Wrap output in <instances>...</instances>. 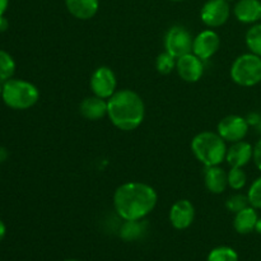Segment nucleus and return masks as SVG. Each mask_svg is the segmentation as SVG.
I'll return each instance as SVG.
<instances>
[{"label":"nucleus","instance_id":"obj_1","mask_svg":"<svg viewBox=\"0 0 261 261\" xmlns=\"http://www.w3.org/2000/svg\"><path fill=\"white\" fill-rule=\"evenodd\" d=\"M114 208L122 221H142L154 211L158 194L149 184L127 181L115 190Z\"/></svg>","mask_w":261,"mask_h":261},{"label":"nucleus","instance_id":"obj_2","mask_svg":"<svg viewBox=\"0 0 261 261\" xmlns=\"http://www.w3.org/2000/svg\"><path fill=\"white\" fill-rule=\"evenodd\" d=\"M107 117L121 132H133L144 121L145 105L133 89H120L107 99Z\"/></svg>","mask_w":261,"mask_h":261},{"label":"nucleus","instance_id":"obj_3","mask_svg":"<svg viewBox=\"0 0 261 261\" xmlns=\"http://www.w3.org/2000/svg\"><path fill=\"white\" fill-rule=\"evenodd\" d=\"M226 140L213 132H201L191 140V150L196 160L205 167L221 166L226 161L227 144Z\"/></svg>","mask_w":261,"mask_h":261},{"label":"nucleus","instance_id":"obj_4","mask_svg":"<svg viewBox=\"0 0 261 261\" xmlns=\"http://www.w3.org/2000/svg\"><path fill=\"white\" fill-rule=\"evenodd\" d=\"M2 98L13 110H28L40 99V91L31 82L24 79H9L4 82Z\"/></svg>","mask_w":261,"mask_h":261},{"label":"nucleus","instance_id":"obj_5","mask_svg":"<svg viewBox=\"0 0 261 261\" xmlns=\"http://www.w3.org/2000/svg\"><path fill=\"white\" fill-rule=\"evenodd\" d=\"M233 83L240 87H254L261 83V58L252 53L237 56L229 69Z\"/></svg>","mask_w":261,"mask_h":261},{"label":"nucleus","instance_id":"obj_6","mask_svg":"<svg viewBox=\"0 0 261 261\" xmlns=\"http://www.w3.org/2000/svg\"><path fill=\"white\" fill-rule=\"evenodd\" d=\"M193 42L194 37L189 32V30H186L182 25H172L166 32L165 41H163L165 51H167L176 59L193 53Z\"/></svg>","mask_w":261,"mask_h":261},{"label":"nucleus","instance_id":"obj_7","mask_svg":"<svg viewBox=\"0 0 261 261\" xmlns=\"http://www.w3.org/2000/svg\"><path fill=\"white\" fill-rule=\"evenodd\" d=\"M89 87L94 96L101 97L103 99L111 98L117 91L116 74L109 66H98L92 73L91 79H89Z\"/></svg>","mask_w":261,"mask_h":261},{"label":"nucleus","instance_id":"obj_8","mask_svg":"<svg viewBox=\"0 0 261 261\" xmlns=\"http://www.w3.org/2000/svg\"><path fill=\"white\" fill-rule=\"evenodd\" d=\"M231 17L228 0H208L200 10V19L206 27L218 28L226 24Z\"/></svg>","mask_w":261,"mask_h":261},{"label":"nucleus","instance_id":"obj_9","mask_svg":"<svg viewBox=\"0 0 261 261\" xmlns=\"http://www.w3.org/2000/svg\"><path fill=\"white\" fill-rule=\"evenodd\" d=\"M250 125L246 117L240 115H228L217 125V133L227 143H236L244 140L249 134Z\"/></svg>","mask_w":261,"mask_h":261},{"label":"nucleus","instance_id":"obj_10","mask_svg":"<svg viewBox=\"0 0 261 261\" xmlns=\"http://www.w3.org/2000/svg\"><path fill=\"white\" fill-rule=\"evenodd\" d=\"M221 47V37L212 28L201 31L194 37L193 54L205 61L216 55Z\"/></svg>","mask_w":261,"mask_h":261},{"label":"nucleus","instance_id":"obj_11","mask_svg":"<svg viewBox=\"0 0 261 261\" xmlns=\"http://www.w3.org/2000/svg\"><path fill=\"white\" fill-rule=\"evenodd\" d=\"M176 71L184 82L196 83L204 75V61L190 53L176 59Z\"/></svg>","mask_w":261,"mask_h":261},{"label":"nucleus","instance_id":"obj_12","mask_svg":"<svg viewBox=\"0 0 261 261\" xmlns=\"http://www.w3.org/2000/svg\"><path fill=\"white\" fill-rule=\"evenodd\" d=\"M168 218L171 226L175 229L178 231L188 229L195 219V206L189 199H180L172 204Z\"/></svg>","mask_w":261,"mask_h":261},{"label":"nucleus","instance_id":"obj_13","mask_svg":"<svg viewBox=\"0 0 261 261\" xmlns=\"http://www.w3.org/2000/svg\"><path fill=\"white\" fill-rule=\"evenodd\" d=\"M254 157V147L245 140L232 143L231 147L227 149L226 161L231 167L244 168L249 165Z\"/></svg>","mask_w":261,"mask_h":261},{"label":"nucleus","instance_id":"obj_14","mask_svg":"<svg viewBox=\"0 0 261 261\" xmlns=\"http://www.w3.org/2000/svg\"><path fill=\"white\" fill-rule=\"evenodd\" d=\"M233 14L239 22L255 24L261 20V0H239L233 7Z\"/></svg>","mask_w":261,"mask_h":261},{"label":"nucleus","instance_id":"obj_15","mask_svg":"<svg viewBox=\"0 0 261 261\" xmlns=\"http://www.w3.org/2000/svg\"><path fill=\"white\" fill-rule=\"evenodd\" d=\"M204 185L206 190L212 194H223L228 188V176L221 166L205 167L204 171Z\"/></svg>","mask_w":261,"mask_h":261},{"label":"nucleus","instance_id":"obj_16","mask_svg":"<svg viewBox=\"0 0 261 261\" xmlns=\"http://www.w3.org/2000/svg\"><path fill=\"white\" fill-rule=\"evenodd\" d=\"M79 112L89 121H98L107 116V99L97 96L86 97L79 105Z\"/></svg>","mask_w":261,"mask_h":261},{"label":"nucleus","instance_id":"obj_17","mask_svg":"<svg viewBox=\"0 0 261 261\" xmlns=\"http://www.w3.org/2000/svg\"><path fill=\"white\" fill-rule=\"evenodd\" d=\"M65 7L74 18L88 20L98 13L99 0H65Z\"/></svg>","mask_w":261,"mask_h":261},{"label":"nucleus","instance_id":"obj_18","mask_svg":"<svg viewBox=\"0 0 261 261\" xmlns=\"http://www.w3.org/2000/svg\"><path fill=\"white\" fill-rule=\"evenodd\" d=\"M257 219V212L254 206L249 205L242 211L237 212L233 218V228L240 234H249L255 231Z\"/></svg>","mask_w":261,"mask_h":261},{"label":"nucleus","instance_id":"obj_19","mask_svg":"<svg viewBox=\"0 0 261 261\" xmlns=\"http://www.w3.org/2000/svg\"><path fill=\"white\" fill-rule=\"evenodd\" d=\"M145 227H147V223L144 222V219H142V221H124V224L120 229V237L127 242L139 240L144 234Z\"/></svg>","mask_w":261,"mask_h":261},{"label":"nucleus","instance_id":"obj_20","mask_svg":"<svg viewBox=\"0 0 261 261\" xmlns=\"http://www.w3.org/2000/svg\"><path fill=\"white\" fill-rule=\"evenodd\" d=\"M245 42L250 53L261 58V23H255L247 30Z\"/></svg>","mask_w":261,"mask_h":261},{"label":"nucleus","instance_id":"obj_21","mask_svg":"<svg viewBox=\"0 0 261 261\" xmlns=\"http://www.w3.org/2000/svg\"><path fill=\"white\" fill-rule=\"evenodd\" d=\"M15 73V61L9 53L0 50V81L7 82Z\"/></svg>","mask_w":261,"mask_h":261},{"label":"nucleus","instance_id":"obj_22","mask_svg":"<svg viewBox=\"0 0 261 261\" xmlns=\"http://www.w3.org/2000/svg\"><path fill=\"white\" fill-rule=\"evenodd\" d=\"M206 261H239V254L229 246H218L209 252Z\"/></svg>","mask_w":261,"mask_h":261},{"label":"nucleus","instance_id":"obj_23","mask_svg":"<svg viewBox=\"0 0 261 261\" xmlns=\"http://www.w3.org/2000/svg\"><path fill=\"white\" fill-rule=\"evenodd\" d=\"M227 176H228V186L232 190L240 191L246 186L247 175L244 168L231 167V170L227 172Z\"/></svg>","mask_w":261,"mask_h":261},{"label":"nucleus","instance_id":"obj_24","mask_svg":"<svg viewBox=\"0 0 261 261\" xmlns=\"http://www.w3.org/2000/svg\"><path fill=\"white\" fill-rule=\"evenodd\" d=\"M155 69L162 75L172 73L173 69H176V58H173L167 51L161 53L155 59Z\"/></svg>","mask_w":261,"mask_h":261},{"label":"nucleus","instance_id":"obj_25","mask_svg":"<svg viewBox=\"0 0 261 261\" xmlns=\"http://www.w3.org/2000/svg\"><path fill=\"white\" fill-rule=\"evenodd\" d=\"M249 205H250L249 198H247V195H245V194H241V193L233 194V195L229 196L226 201V208L234 214Z\"/></svg>","mask_w":261,"mask_h":261},{"label":"nucleus","instance_id":"obj_26","mask_svg":"<svg viewBox=\"0 0 261 261\" xmlns=\"http://www.w3.org/2000/svg\"><path fill=\"white\" fill-rule=\"evenodd\" d=\"M246 195L250 205L254 206L256 211H261V176L251 184Z\"/></svg>","mask_w":261,"mask_h":261},{"label":"nucleus","instance_id":"obj_27","mask_svg":"<svg viewBox=\"0 0 261 261\" xmlns=\"http://www.w3.org/2000/svg\"><path fill=\"white\" fill-rule=\"evenodd\" d=\"M247 122H249L250 126L255 127L257 133L261 134V114L260 112H251L249 114V116L246 117Z\"/></svg>","mask_w":261,"mask_h":261},{"label":"nucleus","instance_id":"obj_28","mask_svg":"<svg viewBox=\"0 0 261 261\" xmlns=\"http://www.w3.org/2000/svg\"><path fill=\"white\" fill-rule=\"evenodd\" d=\"M255 166L257 167V170L261 171V138L256 142V144L254 145V157H252Z\"/></svg>","mask_w":261,"mask_h":261},{"label":"nucleus","instance_id":"obj_29","mask_svg":"<svg viewBox=\"0 0 261 261\" xmlns=\"http://www.w3.org/2000/svg\"><path fill=\"white\" fill-rule=\"evenodd\" d=\"M9 27V22H8L7 18L4 15H0V32H4Z\"/></svg>","mask_w":261,"mask_h":261},{"label":"nucleus","instance_id":"obj_30","mask_svg":"<svg viewBox=\"0 0 261 261\" xmlns=\"http://www.w3.org/2000/svg\"><path fill=\"white\" fill-rule=\"evenodd\" d=\"M8 5H9V0H0V15H4L8 9Z\"/></svg>","mask_w":261,"mask_h":261},{"label":"nucleus","instance_id":"obj_31","mask_svg":"<svg viewBox=\"0 0 261 261\" xmlns=\"http://www.w3.org/2000/svg\"><path fill=\"white\" fill-rule=\"evenodd\" d=\"M5 233H7V227H5L4 222H3L2 219H0V242H2L3 240H4Z\"/></svg>","mask_w":261,"mask_h":261},{"label":"nucleus","instance_id":"obj_32","mask_svg":"<svg viewBox=\"0 0 261 261\" xmlns=\"http://www.w3.org/2000/svg\"><path fill=\"white\" fill-rule=\"evenodd\" d=\"M8 158V150L4 147H0V163L5 162Z\"/></svg>","mask_w":261,"mask_h":261},{"label":"nucleus","instance_id":"obj_33","mask_svg":"<svg viewBox=\"0 0 261 261\" xmlns=\"http://www.w3.org/2000/svg\"><path fill=\"white\" fill-rule=\"evenodd\" d=\"M255 231H256L259 234H261V218L257 219V223H256V227H255Z\"/></svg>","mask_w":261,"mask_h":261},{"label":"nucleus","instance_id":"obj_34","mask_svg":"<svg viewBox=\"0 0 261 261\" xmlns=\"http://www.w3.org/2000/svg\"><path fill=\"white\" fill-rule=\"evenodd\" d=\"M170 2H175V3H178V2H184V0H170Z\"/></svg>","mask_w":261,"mask_h":261},{"label":"nucleus","instance_id":"obj_35","mask_svg":"<svg viewBox=\"0 0 261 261\" xmlns=\"http://www.w3.org/2000/svg\"><path fill=\"white\" fill-rule=\"evenodd\" d=\"M64 261H79V260H75V259H68V260H64Z\"/></svg>","mask_w":261,"mask_h":261},{"label":"nucleus","instance_id":"obj_36","mask_svg":"<svg viewBox=\"0 0 261 261\" xmlns=\"http://www.w3.org/2000/svg\"><path fill=\"white\" fill-rule=\"evenodd\" d=\"M2 91H3V86H0V97H2Z\"/></svg>","mask_w":261,"mask_h":261},{"label":"nucleus","instance_id":"obj_37","mask_svg":"<svg viewBox=\"0 0 261 261\" xmlns=\"http://www.w3.org/2000/svg\"><path fill=\"white\" fill-rule=\"evenodd\" d=\"M228 2H233V0H228Z\"/></svg>","mask_w":261,"mask_h":261}]
</instances>
